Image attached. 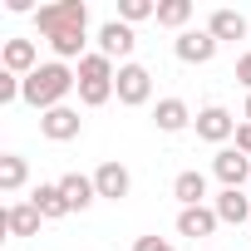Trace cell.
I'll return each mask as SVG.
<instances>
[{
  "mask_svg": "<svg viewBox=\"0 0 251 251\" xmlns=\"http://www.w3.org/2000/svg\"><path fill=\"white\" fill-rule=\"evenodd\" d=\"M173 54H177L182 64H212V59H217V40H212L207 30H182V35L173 40Z\"/></svg>",
  "mask_w": 251,
  "mask_h": 251,
  "instance_id": "52a82bcc",
  "label": "cell"
},
{
  "mask_svg": "<svg viewBox=\"0 0 251 251\" xmlns=\"http://www.w3.org/2000/svg\"><path fill=\"white\" fill-rule=\"evenodd\" d=\"M40 207L35 202H15V207H5V231L10 236H40Z\"/></svg>",
  "mask_w": 251,
  "mask_h": 251,
  "instance_id": "5bb4252c",
  "label": "cell"
},
{
  "mask_svg": "<svg viewBox=\"0 0 251 251\" xmlns=\"http://www.w3.org/2000/svg\"><path fill=\"white\" fill-rule=\"evenodd\" d=\"M35 25H40L45 40L69 35V30H89V5H84V0H54V5L35 10Z\"/></svg>",
  "mask_w": 251,
  "mask_h": 251,
  "instance_id": "7a4b0ae2",
  "label": "cell"
},
{
  "mask_svg": "<svg viewBox=\"0 0 251 251\" xmlns=\"http://www.w3.org/2000/svg\"><path fill=\"white\" fill-rule=\"evenodd\" d=\"M212 212H217V222L241 226V222L251 217V192H241V187H222V192H217V202H212Z\"/></svg>",
  "mask_w": 251,
  "mask_h": 251,
  "instance_id": "8fae6325",
  "label": "cell"
},
{
  "mask_svg": "<svg viewBox=\"0 0 251 251\" xmlns=\"http://www.w3.org/2000/svg\"><path fill=\"white\" fill-rule=\"evenodd\" d=\"M0 64H5V74L30 79V74L40 69V50H35V40H5V50H0Z\"/></svg>",
  "mask_w": 251,
  "mask_h": 251,
  "instance_id": "30bf717a",
  "label": "cell"
},
{
  "mask_svg": "<svg viewBox=\"0 0 251 251\" xmlns=\"http://www.w3.org/2000/svg\"><path fill=\"white\" fill-rule=\"evenodd\" d=\"M187 20H192V0H158V25H168V30L182 35Z\"/></svg>",
  "mask_w": 251,
  "mask_h": 251,
  "instance_id": "ffe728a7",
  "label": "cell"
},
{
  "mask_svg": "<svg viewBox=\"0 0 251 251\" xmlns=\"http://www.w3.org/2000/svg\"><path fill=\"white\" fill-rule=\"evenodd\" d=\"M94 187H99V197L123 202V197L133 192V173L123 168V163H99V168H94Z\"/></svg>",
  "mask_w": 251,
  "mask_h": 251,
  "instance_id": "9c48e42d",
  "label": "cell"
},
{
  "mask_svg": "<svg viewBox=\"0 0 251 251\" xmlns=\"http://www.w3.org/2000/svg\"><path fill=\"white\" fill-rule=\"evenodd\" d=\"M246 123H251V94H246Z\"/></svg>",
  "mask_w": 251,
  "mask_h": 251,
  "instance_id": "4316f807",
  "label": "cell"
},
{
  "mask_svg": "<svg viewBox=\"0 0 251 251\" xmlns=\"http://www.w3.org/2000/svg\"><path fill=\"white\" fill-rule=\"evenodd\" d=\"M79 79H118V69H113V59H108V54L89 50V54L79 59Z\"/></svg>",
  "mask_w": 251,
  "mask_h": 251,
  "instance_id": "44dd1931",
  "label": "cell"
},
{
  "mask_svg": "<svg viewBox=\"0 0 251 251\" xmlns=\"http://www.w3.org/2000/svg\"><path fill=\"white\" fill-rule=\"evenodd\" d=\"M236 84H241V89H251V54H241V59H236Z\"/></svg>",
  "mask_w": 251,
  "mask_h": 251,
  "instance_id": "d4e9b609",
  "label": "cell"
},
{
  "mask_svg": "<svg viewBox=\"0 0 251 251\" xmlns=\"http://www.w3.org/2000/svg\"><path fill=\"white\" fill-rule=\"evenodd\" d=\"M69 89H79V74H74L64 59H50V64H40V69L25 79V103L40 108V113H50V108H59V103L69 99Z\"/></svg>",
  "mask_w": 251,
  "mask_h": 251,
  "instance_id": "6da1fadb",
  "label": "cell"
},
{
  "mask_svg": "<svg viewBox=\"0 0 251 251\" xmlns=\"http://www.w3.org/2000/svg\"><path fill=\"white\" fill-rule=\"evenodd\" d=\"M59 192H64L69 212H89V207H94V197H99L94 177H84V173H64V177H59Z\"/></svg>",
  "mask_w": 251,
  "mask_h": 251,
  "instance_id": "4fadbf2b",
  "label": "cell"
},
{
  "mask_svg": "<svg viewBox=\"0 0 251 251\" xmlns=\"http://www.w3.org/2000/svg\"><path fill=\"white\" fill-rule=\"evenodd\" d=\"M133 251H177L173 241H163V236H138L133 241Z\"/></svg>",
  "mask_w": 251,
  "mask_h": 251,
  "instance_id": "cb8c5ba5",
  "label": "cell"
},
{
  "mask_svg": "<svg viewBox=\"0 0 251 251\" xmlns=\"http://www.w3.org/2000/svg\"><path fill=\"white\" fill-rule=\"evenodd\" d=\"M173 197H177L182 207H202V197H207V177H202L197 168L177 173V177H173Z\"/></svg>",
  "mask_w": 251,
  "mask_h": 251,
  "instance_id": "ac0fdd59",
  "label": "cell"
},
{
  "mask_svg": "<svg viewBox=\"0 0 251 251\" xmlns=\"http://www.w3.org/2000/svg\"><path fill=\"white\" fill-rule=\"evenodd\" d=\"M236 148L251 158V123H241V128H236Z\"/></svg>",
  "mask_w": 251,
  "mask_h": 251,
  "instance_id": "484cf974",
  "label": "cell"
},
{
  "mask_svg": "<svg viewBox=\"0 0 251 251\" xmlns=\"http://www.w3.org/2000/svg\"><path fill=\"white\" fill-rule=\"evenodd\" d=\"M158 20V5H153V0H118V20L123 25H138V20Z\"/></svg>",
  "mask_w": 251,
  "mask_h": 251,
  "instance_id": "603a6c76",
  "label": "cell"
},
{
  "mask_svg": "<svg viewBox=\"0 0 251 251\" xmlns=\"http://www.w3.org/2000/svg\"><path fill=\"white\" fill-rule=\"evenodd\" d=\"M133 45H138L133 25H123V20H103V25H99V54H108V59H123V64H128Z\"/></svg>",
  "mask_w": 251,
  "mask_h": 251,
  "instance_id": "8992f818",
  "label": "cell"
},
{
  "mask_svg": "<svg viewBox=\"0 0 251 251\" xmlns=\"http://www.w3.org/2000/svg\"><path fill=\"white\" fill-rule=\"evenodd\" d=\"M40 133H45L50 143H69V138H79V133H84V118H79V108L59 103V108L40 113Z\"/></svg>",
  "mask_w": 251,
  "mask_h": 251,
  "instance_id": "5b68a950",
  "label": "cell"
},
{
  "mask_svg": "<svg viewBox=\"0 0 251 251\" xmlns=\"http://www.w3.org/2000/svg\"><path fill=\"white\" fill-rule=\"evenodd\" d=\"M212 173H217L222 187H241V182H251V158L231 143V148H222V153L212 158Z\"/></svg>",
  "mask_w": 251,
  "mask_h": 251,
  "instance_id": "ba28073f",
  "label": "cell"
},
{
  "mask_svg": "<svg viewBox=\"0 0 251 251\" xmlns=\"http://www.w3.org/2000/svg\"><path fill=\"white\" fill-rule=\"evenodd\" d=\"M153 123H158V133H182V128H192V108L182 103V99H158V108H153Z\"/></svg>",
  "mask_w": 251,
  "mask_h": 251,
  "instance_id": "7c38bea8",
  "label": "cell"
},
{
  "mask_svg": "<svg viewBox=\"0 0 251 251\" xmlns=\"http://www.w3.org/2000/svg\"><path fill=\"white\" fill-rule=\"evenodd\" d=\"M192 128H197V138H202V143H226V138H236V128H241V123H236L222 103H207V108L197 113V123H192Z\"/></svg>",
  "mask_w": 251,
  "mask_h": 251,
  "instance_id": "277c9868",
  "label": "cell"
},
{
  "mask_svg": "<svg viewBox=\"0 0 251 251\" xmlns=\"http://www.w3.org/2000/svg\"><path fill=\"white\" fill-rule=\"evenodd\" d=\"M217 226H222V222H217L212 207H182V212H177V231H182V236H197V241H202V236H212Z\"/></svg>",
  "mask_w": 251,
  "mask_h": 251,
  "instance_id": "9a60e30c",
  "label": "cell"
},
{
  "mask_svg": "<svg viewBox=\"0 0 251 251\" xmlns=\"http://www.w3.org/2000/svg\"><path fill=\"white\" fill-rule=\"evenodd\" d=\"M25 177H30V163H25L20 153H5V158H0V192H20Z\"/></svg>",
  "mask_w": 251,
  "mask_h": 251,
  "instance_id": "d6986e66",
  "label": "cell"
},
{
  "mask_svg": "<svg viewBox=\"0 0 251 251\" xmlns=\"http://www.w3.org/2000/svg\"><path fill=\"white\" fill-rule=\"evenodd\" d=\"M113 94H118V103L123 108H143L148 99H153V74L143 69V64H118V79H113Z\"/></svg>",
  "mask_w": 251,
  "mask_h": 251,
  "instance_id": "3957f363",
  "label": "cell"
},
{
  "mask_svg": "<svg viewBox=\"0 0 251 251\" xmlns=\"http://www.w3.org/2000/svg\"><path fill=\"white\" fill-rule=\"evenodd\" d=\"M113 99V79H79V103L84 108H99Z\"/></svg>",
  "mask_w": 251,
  "mask_h": 251,
  "instance_id": "7402d4cb",
  "label": "cell"
},
{
  "mask_svg": "<svg viewBox=\"0 0 251 251\" xmlns=\"http://www.w3.org/2000/svg\"><path fill=\"white\" fill-rule=\"evenodd\" d=\"M207 35H212L217 45H222V40H246V15H241V10H212Z\"/></svg>",
  "mask_w": 251,
  "mask_h": 251,
  "instance_id": "2e32d148",
  "label": "cell"
},
{
  "mask_svg": "<svg viewBox=\"0 0 251 251\" xmlns=\"http://www.w3.org/2000/svg\"><path fill=\"white\" fill-rule=\"evenodd\" d=\"M30 202L40 207V217H45V222H59V217H69V202H64L59 182H40V187L30 192Z\"/></svg>",
  "mask_w": 251,
  "mask_h": 251,
  "instance_id": "e0dca14e",
  "label": "cell"
}]
</instances>
